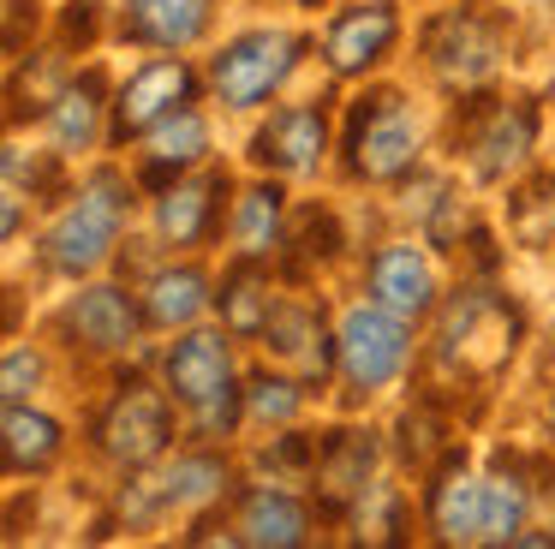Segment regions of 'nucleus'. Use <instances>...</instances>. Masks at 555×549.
<instances>
[{"label": "nucleus", "instance_id": "1", "mask_svg": "<svg viewBox=\"0 0 555 549\" xmlns=\"http://www.w3.org/2000/svg\"><path fill=\"white\" fill-rule=\"evenodd\" d=\"M430 525L442 544L478 549V544H514L526 532V484L514 477H466L448 465L430 489Z\"/></svg>", "mask_w": 555, "mask_h": 549}, {"label": "nucleus", "instance_id": "2", "mask_svg": "<svg viewBox=\"0 0 555 549\" xmlns=\"http://www.w3.org/2000/svg\"><path fill=\"white\" fill-rule=\"evenodd\" d=\"M126 203H132V197H126V179L114 174V167H102V174L78 191L73 209L54 221V233H49V263H54V269H61V274L96 269V263L108 257L114 233H120Z\"/></svg>", "mask_w": 555, "mask_h": 549}, {"label": "nucleus", "instance_id": "3", "mask_svg": "<svg viewBox=\"0 0 555 549\" xmlns=\"http://www.w3.org/2000/svg\"><path fill=\"white\" fill-rule=\"evenodd\" d=\"M514 341H519V317L495 293H460L454 310L442 317V358L460 365L466 376H490L495 365H507Z\"/></svg>", "mask_w": 555, "mask_h": 549}, {"label": "nucleus", "instance_id": "4", "mask_svg": "<svg viewBox=\"0 0 555 549\" xmlns=\"http://www.w3.org/2000/svg\"><path fill=\"white\" fill-rule=\"evenodd\" d=\"M299 54H305V42H299V36H287V30H251V36H240L233 48H221V54H216V90H221V102L257 107L293 66H299Z\"/></svg>", "mask_w": 555, "mask_h": 549}, {"label": "nucleus", "instance_id": "5", "mask_svg": "<svg viewBox=\"0 0 555 549\" xmlns=\"http://www.w3.org/2000/svg\"><path fill=\"white\" fill-rule=\"evenodd\" d=\"M406 365V322L388 305H359L340 322V370H347L352 388H383V382L400 376Z\"/></svg>", "mask_w": 555, "mask_h": 549}, {"label": "nucleus", "instance_id": "6", "mask_svg": "<svg viewBox=\"0 0 555 549\" xmlns=\"http://www.w3.org/2000/svg\"><path fill=\"white\" fill-rule=\"evenodd\" d=\"M412 150H418V126L395 90L371 95L352 114V167L364 179H400L412 167Z\"/></svg>", "mask_w": 555, "mask_h": 549}, {"label": "nucleus", "instance_id": "7", "mask_svg": "<svg viewBox=\"0 0 555 549\" xmlns=\"http://www.w3.org/2000/svg\"><path fill=\"white\" fill-rule=\"evenodd\" d=\"M168 436H173L168 400H162L156 388H144V382H132V388L108 406V418H102V448H108L120 465L156 460V454L168 448Z\"/></svg>", "mask_w": 555, "mask_h": 549}, {"label": "nucleus", "instance_id": "8", "mask_svg": "<svg viewBox=\"0 0 555 549\" xmlns=\"http://www.w3.org/2000/svg\"><path fill=\"white\" fill-rule=\"evenodd\" d=\"M495 60H502V36H495V24L478 18V12H448L430 30V66L442 72V84H454V90L483 84L495 72Z\"/></svg>", "mask_w": 555, "mask_h": 549}, {"label": "nucleus", "instance_id": "9", "mask_svg": "<svg viewBox=\"0 0 555 549\" xmlns=\"http://www.w3.org/2000/svg\"><path fill=\"white\" fill-rule=\"evenodd\" d=\"M192 102V72H185V60H156V66H144L132 84L120 90V102H114V138H138V131H156L162 119L173 114V107Z\"/></svg>", "mask_w": 555, "mask_h": 549}, {"label": "nucleus", "instance_id": "10", "mask_svg": "<svg viewBox=\"0 0 555 549\" xmlns=\"http://www.w3.org/2000/svg\"><path fill=\"white\" fill-rule=\"evenodd\" d=\"M323 143H328V126L317 107H281L263 131H257L251 155L263 167H281V174H311L323 162Z\"/></svg>", "mask_w": 555, "mask_h": 549}, {"label": "nucleus", "instance_id": "11", "mask_svg": "<svg viewBox=\"0 0 555 549\" xmlns=\"http://www.w3.org/2000/svg\"><path fill=\"white\" fill-rule=\"evenodd\" d=\"M371 293H376V305H388L395 317H424V310L436 305V274L412 245H388V251H376V263H371Z\"/></svg>", "mask_w": 555, "mask_h": 549}, {"label": "nucleus", "instance_id": "12", "mask_svg": "<svg viewBox=\"0 0 555 549\" xmlns=\"http://www.w3.org/2000/svg\"><path fill=\"white\" fill-rule=\"evenodd\" d=\"M388 42H395V7L371 0V7H359V12H340L335 30H328V66L364 72L371 60L388 54Z\"/></svg>", "mask_w": 555, "mask_h": 549}, {"label": "nucleus", "instance_id": "13", "mask_svg": "<svg viewBox=\"0 0 555 549\" xmlns=\"http://www.w3.org/2000/svg\"><path fill=\"white\" fill-rule=\"evenodd\" d=\"M209 24V0H126V36L150 48H185Z\"/></svg>", "mask_w": 555, "mask_h": 549}, {"label": "nucleus", "instance_id": "14", "mask_svg": "<svg viewBox=\"0 0 555 549\" xmlns=\"http://www.w3.org/2000/svg\"><path fill=\"white\" fill-rule=\"evenodd\" d=\"M168 388L180 394V400H192V406L204 400V394L228 388V341L209 334V329L185 334V341L168 353Z\"/></svg>", "mask_w": 555, "mask_h": 549}, {"label": "nucleus", "instance_id": "15", "mask_svg": "<svg viewBox=\"0 0 555 549\" xmlns=\"http://www.w3.org/2000/svg\"><path fill=\"white\" fill-rule=\"evenodd\" d=\"M371 465H376V442L359 436V430H335L323 448V465H317V484L335 508H347L352 496L371 489Z\"/></svg>", "mask_w": 555, "mask_h": 549}, {"label": "nucleus", "instance_id": "16", "mask_svg": "<svg viewBox=\"0 0 555 549\" xmlns=\"http://www.w3.org/2000/svg\"><path fill=\"white\" fill-rule=\"evenodd\" d=\"M263 334H269V353L287 358V365H299L305 382H323V376H328V341H323V322H317V310L287 305V310H275V317H269Z\"/></svg>", "mask_w": 555, "mask_h": 549}, {"label": "nucleus", "instance_id": "17", "mask_svg": "<svg viewBox=\"0 0 555 549\" xmlns=\"http://www.w3.org/2000/svg\"><path fill=\"white\" fill-rule=\"evenodd\" d=\"M305 532H311V520H305V508L293 496H275V489L245 496V508H240V544L293 549V544H305Z\"/></svg>", "mask_w": 555, "mask_h": 549}, {"label": "nucleus", "instance_id": "18", "mask_svg": "<svg viewBox=\"0 0 555 549\" xmlns=\"http://www.w3.org/2000/svg\"><path fill=\"white\" fill-rule=\"evenodd\" d=\"M66 322H73L90 346H132V334H138V317H132L120 286H90V293H78V305L66 310Z\"/></svg>", "mask_w": 555, "mask_h": 549}, {"label": "nucleus", "instance_id": "19", "mask_svg": "<svg viewBox=\"0 0 555 549\" xmlns=\"http://www.w3.org/2000/svg\"><path fill=\"white\" fill-rule=\"evenodd\" d=\"M216 197H221V174L162 191V215H156V221H162V239H173V245H192V239H204L209 215H216Z\"/></svg>", "mask_w": 555, "mask_h": 549}, {"label": "nucleus", "instance_id": "20", "mask_svg": "<svg viewBox=\"0 0 555 549\" xmlns=\"http://www.w3.org/2000/svg\"><path fill=\"white\" fill-rule=\"evenodd\" d=\"M0 430H7V465L13 472H37L61 454V424L42 412H25L18 400H7V424Z\"/></svg>", "mask_w": 555, "mask_h": 549}, {"label": "nucleus", "instance_id": "21", "mask_svg": "<svg viewBox=\"0 0 555 549\" xmlns=\"http://www.w3.org/2000/svg\"><path fill=\"white\" fill-rule=\"evenodd\" d=\"M478 174L483 179H502L507 167H519V155L531 150V114L526 107H502V114H490V126L478 131Z\"/></svg>", "mask_w": 555, "mask_h": 549}, {"label": "nucleus", "instance_id": "22", "mask_svg": "<svg viewBox=\"0 0 555 549\" xmlns=\"http://www.w3.org/2000/svg\"><path fill=\"white\" fill-rule=\"evenodd\" d=\"M204 143H209L204 119H197L192 107H173V114L156 126V138H150V179L162 186V179H168V167L197 162V155H204Z\"/></svg>", "mask_w": 555, "mask_h": 549}, {"label": "nucleus", "instance_id": "23", "mask_svg": "<svg viewBox=\"0 0 555 549\" xmlns=\"http://www.w3.org/2000/svg\"><path fill=\"white\" fill-rule=\"evenodd\" d=\"M96 107H102V78L85 72L54 102V138H61V150H90V138H96Z\"/></svg>", "mask_w": 555, "mask_h": 549}, {"label": "nucleus", "instance_id": "24", "mask_svg": "<svg viewBox=\"0 0 555 549\" xmlns=\"http://www.w3.org/2000/svg\"><path fill=\"white\" fill-rule=\"evenodd\" d=\"M204 274L197 269H168L150 281V322H162V329H173V322H192L197 310H204Z\"/></svg>", "mask_w": 555, "mask_h": 549}, {"label": "nucleus", "instance_id": "25", "mask_svg": "<svg viewBox=\"0 0 555 549\" xmlns=\"http://www.w3.org/2000/svg\"><path fill=\"white\" fill-rule=\"evenodd\" d=\"M221 317H228L233 334H257L269 329V317H275V305H269V281L257 269H240L228 281V293H221Z\"/></svg>", "mask_w": 555, "mask_h": 549}, {"label": "nucleus", "instance_id": "26", "mask_svg": "<svg viewBox=\"0 0 555 549\" xmlns=\"http://www.w3.org/2000/svg\"><path fill=\"white\" fill-rule=\"evenodd\" d=\"M281 239V191L275 186H251L240 197V251L245 257H263Z\"/></svg>", "mask_w": 555, "mask_h": 549}, {"label": "nucleus", "instance_id": "27", "mask_svg": "<svg viewBox=\"0 0 555 549\" xmlns=\"http://www.w3.org/2000/svg\"><path fill=\"white\" fill-rule=\"evenodd\" d=\"M156 496L162 501H209V496H221V484H228V472H221V460H180L168 477H156Z\"/></svg>", "mask_w": 555, "mask_h": 549}, {"label": "nucleus", "instance_id": "28", "mask_svg": "<svg viewBox=\"0 0 555 549\" xmlns=\"http://www.w3.org/2000/svg\"><path fill=\"white\" fill-rule=\"evenodd\" d=\"M305 394L293 388L287 376H269V370H257L251 388H245V406H251V418H263V424H287L293 412H299Z\"/></svg>", "mask_w": 555, "mask_h": 549}, {"label": "nucleus", "instance_id": "29", "mask_svg": "<svg viewBox=\"0 0 555 549\" xmlns=\"http://www.w3.org/2000/svg\"><path fill=\"white\" fill-rule=\"evenodd\" d=\"M233 418H240V388H233V382L197 400V430H204V436H216V430H233Z\"/></svg>", "mask_w": 555, "mask_h": 549}, {"label": "nucleus", "instance_id": "30", "mask_svg": "<svg viewBox=\"0 0 555 549\" xmlns=\"http://www.w3.org/2000/svg\"><path fill=\"white\" fill-rule=\"evenodd\" d=\"M42 376V358L37 353H7V400H25V388Z\"/></svg>", "mask_w": 555, "mask_h": 549}, {"label": "nucleus", "instance_id": "31", "mask_svg": "<svg viewBox=\"0 0 555 549\" xmlns=\"http://www.w3.org/2000/svg\"><path fill=\"white\" fill-rule=\"evenodd\" d=\"M299 7H317V0H299Z\"/></svg>", "mask_w": 555, "mask_h": 549}, {"label": "nucleus", "instance_id": "32", "mask_svg": "<svg viewBox=\"0 0 555 549\" xmlns=\"http://www.w3.org/2000/svg\"><path fill=\"white\" fill-rule=\"evenodd\" d=\"M550 418H555V412H550Z\"/></svg>", "mask_w": 555, "mask_h": 549}]
</instances>
